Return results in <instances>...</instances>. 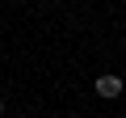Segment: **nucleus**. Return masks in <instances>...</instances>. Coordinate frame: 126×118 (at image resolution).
<instances>
[{"instance_id": "1", "label": "nucleus", "mask_w": 126, "mask_h": 118, "mask_svg": "<svg viewBox=\"0 0 126 118\" xmlns=\"http://www.w3.org/2000/svg\"><path fill=\"white\" fill-rule=\"evenodd\" d=\"M97 93L109 101V97H122V76H113V72H105V76H97Z\"/></svg>"}, {"instance_id": "2", "label": "nucleus", "mask_w": 126, "mask_h": 118, "mask_svg": "<svg viewBox=\"0 0 126 118\" xmlns=\"http://www.w3.org/2000/svg\"><path fill=\"white\" fill-rule=\"evenodd\" d=\"M0 114H4V105H0Z\"/></svg>"}]
</instances>
